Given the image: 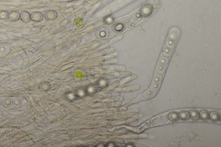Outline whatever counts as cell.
<instances>
[{
  "label": "cell",
  "mask_w": 221,
  "mask_h": 147,
  "mask_svg": "<svg viewBox=\"0 0 221 147\" xmlns=\"http://www.w3.org/2000/svg\"><path fill=\"white\" fill-rule=\"evenodd\" d=\"M110 32L109 30L106 27H102L96 31V36L100 39H105L109 36Z\"/></svg>",
  "instance_id": "cell-3"
},
{
  "label": "cell",
  "mask_w": 221,
  "mask_h": 147,
  "mask_svg": "<svg viewBox=\"0 0 221 147\" xmlns=\"http://www.w3.org/2000/svg\"><path fill=\"white\" fill-rule=\"evenodd\" d=\"M83 23V21L82 19H77L76 21V22H75V24L77 26H81V25H82V24Z\"/></svg>",
  "instance_id": "cell-13"
},
{
  "label": "cell",
  "mask_w": 221,
  "mask_h": 147,
  "mask_svg": "<svg viewBox=\"0 0 221 147\" xmlns=\"http://www.w3.org/2000/svg\"><path fill=\"white\" fill-rule=\"evenodd\" d=\"M13 107L16 108H19L21 106V100L17 98L15 99L13 101Z\"/></svg>",
  "instance_id": "cell-11"
},
{
  "label": "cell",
  "mask_w": 221,
  "mask_h": 147,
  "mask_svg": "<svg viewBox=\"0 0 221 147\" xmlns=\"http://www.w3.org/2000/svg\"><path fill=\"white\" fill-rule=\"evenodd\" d=\"M162 115H160L158 116L153 118L151 120L146 121V122L142 125L139 128H137L135 130V132L137 133H140L143 132V131L147 129L150 127H153L154 126H157L158 125H160L164 123V121H165L166 119H164L163 120L161 119Z\"/></svg>",
  "instance_id": "cell-1"
},
{
  "label": "cell",
  "mask_w": 221,
  "mask_h": 147,
  "mask_svg": "<svg viewBox=\"0 0 221 147\" xmlns=\"http://www.w3.org/2000/svg\"><path fill=\"white\" fill-rule=\"evenodd\" d=\"M165 67H164V66H159L158 67V71L160 74H163V73H164V72H165Z\"/></svg>",
  "instance_id": "cell-14"
},
{
  "label": "cell",
  "mask_w": 221,
  "mask_h": 147,
  "mask_svg": "<svg viewBox=\"0 0 221 147\" xmlns=\"http://www.w3.org/2000/svg\"><path fill=\"white\" fill-rule=\"evenodd\" d=\"M57 14L55 11H47L45 13V19L49 20H55L57 17Z\"/></svg>",
  "instance_id": "cell-5"
},
{
  "label": "cell",
  "mask_w": 221,
  "mask_h": 147,
  "mask_svg": "<svg viewBox=\"0 0 221 147\" xmlns=\"http://www.w3.org/2000/svg\"><path fill=\"white\" fill-rule=\"evenodd\" d=\"M6 49L4 46H0V56H3L6 53Z\"/></svg>",
  "instance_id": "cell-12"
},
{
  "label": "cell",
  "mask_w": 221,
  "mask_h": 147,
  "mask_svg": "<svg viewBox=\"0 0 221 147\" xmlns=\"http://www.w3.org/2000/svg\"><path fill=\"white\" fill-rule=\"evenodd\" d=\"M3 116V114L2 113V112L0 110V119H1V117H2Z\"/></svg>",
  "instance_id": "cell-17"
},
{
  "label": "cell",
  "mask_w": 221,
  "mask_h": 147,
  "mask_svg": "<svg viewBox=\"0 0 221 147\" xmlns=\"http://www.w3.org/2000/svg\"><path fill=\"white\" fill-rule=\"evenodd\" d=\"M147 92H145L144 93H143L142 94H140L139 96L137 97L136 99H134L132 100L131 101H130V102H129L128 103L126 104L123 107H121V108H119L118 109V110L119 111H122V110H125L127 109V107H129V106L131 105V104H133L137 103V102H139L141 100H144L147 99H149L151 97V96L152 95H147Z\"/></svg>",
  "instance_id": "cell-2"
},
{
  "label": "cell",
  "mask_w": 221,
  "mask_h": 147,
  "mask_svg": "<svg viewBox=\"0 0 221 147\" xmlns=\"http://www.w3.org/2000/svg\"><path fill=\"white\" fill-rule=\"evenodd\" d=\"M168 59L166 58H165V57H163V58H162L161 60V61L162 62V63H163V64H165L167 63H168Z\"/></svg>",
  "instance_id": "cell-15"
},
{
  "label": "cell",
  "mask_w": 221,
  "mask_h": 147,
  "mask_svg": "<svg viewBox=\"0 0 221 147\" xmlns=\"http://www.w3.org/2000/svg\"><path fill=\"white\" fill-rule=\"evenodd\" d=\"M8 19L11 21H16L20 19V13L16 11H12L9 13Z\"/></svg>",
  "instance_id": "cell-8"
},
{
  "label": "cell",
  "mask_w": 221,
  "mask_h": 147,
  "mask_svg": "<svg viewBox=\"0 0 221 147\" xmlns=\"http://www.w3.org/2000/svg\"><path fill=\"white\" fill-rule=\"evenodd\" d=\"M43 18V14L40 12H33L31 15V20L33 21L40 22L42 20Z\"/></svg>",
  "instance_id": "cell-6"
},
{
  "label": "cell",
  "mask_w": 221,
  "mask_h": 147,
  "mask_svg": "<svg viewBox=\"0 0 221 147\" xmlns=\"http://www.w3.org/2000/svg\"><path fill=\"white\" fill-rule=\"evenodd\" d=\"M20 19L23 23H29L31 20V15L29 12L23 11L20 14Z\"/></svg>",
  "instance_id": "cell-7"
},
{
  "label": "cell",
  "mask_w": 221,
  "mask_h": 147,
  "mask_svg": "<svg viewBox=\"0 0 221 147\" xmlns=\"http://www.w3.org/2000/svg\"><path fill=\"white\" fill-rule=\"evenodd\" d=\"M9 13L7 11H0V20H6L8 19Z\"/></svg>",
  "instance_id": "cell-9"
},
{
  "label": "cell",
  "mask_w": 221,
  "mask_h": 147,
  "mask_svg": "<svg viewBox=\"0 0 221 147\" xmlns=\"http://www.w3.org/2000/svg\"><path fill=\"white\" fill-rule=\"evenodd\" d=\"M125 25L124 23L122 22H118L113 25L112 29L114 32L116 33H120L122 32L125 30Z\"/></svg>",
  "instance_id": "cell-4"
},
{
  "label": "cell",
  "mask_w": 221,
  "mask_h": 147,
  "mask_svg": "<svg viewBox=\"0 0 221 147\" xmlns=\"http://www.w3.org/2000/svg\"><path fill=\"white\" fill-rule=\"evenodd\" d=\"M13 104V101L10 98H6L3 100V105L4 107H9L12 105Z\"/></svg>",
  "instance_id": "cell-10"
},
{
  "label": "cell",
  "mask_w": 221,
  "mask_h": 147,
  "mask_svg": "<svg viewBox=\"0 0 221 147\" xmlns=\"http://www.w3.org/2000/svg\"><path fill=\"white\" fill-rule=\"evenodd\" d=\"M1 99H0V105H1Z\"/></svg>",
  "instance_id": "cell-18"
},
{
  "label": "cell",
  "mask_w": 221,
  "mask_h": 147,
  "mask_svg": "<svg viewBox=\"0 0 221 147\" xmlns=\"http://www.w3.org/2000/svg\"><path fill=\"white\" fill-rule=\"evenodd\" d=\"M77 75H76V76H78V77H79V76H80V77H82V76H83V75H82V73H81V72H80V73H79V72H77Z\"/></svg>",
  "instance_id": "cell-16"
}]
</instances>
